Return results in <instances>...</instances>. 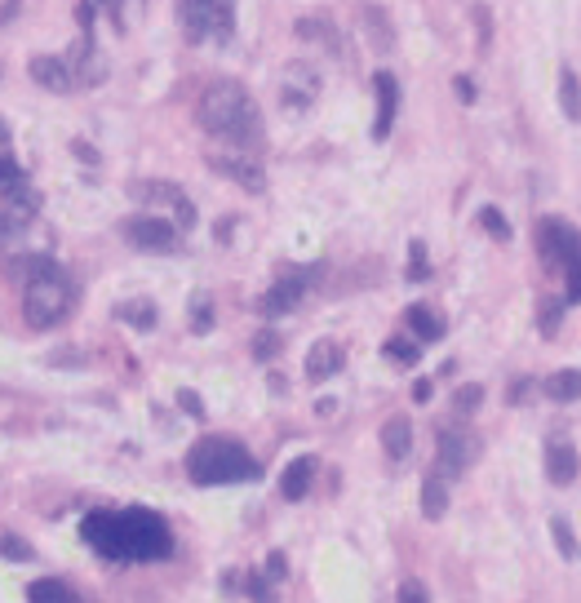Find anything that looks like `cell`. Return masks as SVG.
Segmentation results:
<instances>
[{
    "label": "cell",
    "instance_id": "cell-47",
    "mask_svg": "<svg viewBox=\"0 0 581 603\" xmlns=\"http://www.w3.org/2000/svg\"><path fill=\"white\" fill-rule=\"evenodd\" d=\"M49 364H80V351H54Z\"/></svg>",
    "mask_w": 581,
    "mask_h": 603
},
{
    "label": "cell",
    "instance_id": "cell-24",
    "mask_svg": "<svg viewBox=\"0 0 581 603\" xmlns=\"http://www.w3.org/2000/svg\"><path fill=\"white\" fill-rule=\"evenodd\" d=\"M444 510H449V480L435 471V475L422 480V515L426 519H444Z\"/></svg>",
    "mask_w": 581,
    "mask_h": 603
},
{
    "label": "cell",
    "instance_id": "cell-39",
    "mask_svg": "<svg viewBox=\"0 0 581 603\" xmlns=\"http://www.w3.org/2000/svg\"><path fill=\"white\" fill-rule=\"evenodd\" d=\"M178 404H182V413H187V417H205V404H200V395H196L191 386H182V390H178Z\"/></svg>",
    "mask_w": 581,
    "mask_h": 603
},
{
    "label": "cell",
    "instance_id": "cell-25",
    "mask_svg": "<svg viewBox=\"0 0 581 603\" xmlns=\"http://www.w3.org/2000/svg\"><path fill=\"white\" fill-rule=\"evenodd\" d=\"M542 390H546L551 399H560V404L581 399V368H560V373H551V377L542 381Z\"/></svg>",
    "mask_w": 581,
    "mask_h": 603
},
{
    "label": "cell",
    "instance_id": "cell-11",
    "mask_svg": "<svg viewBox=\"0 0 581 603\" xmlns=\"http://www.w3.org/2000/svg\"><path fill=\"white\" fill-rule=\"evenodd\" d=\"M209 169H218L223 178H232L235 187H244V191H253V196L266 191V169H262V160L248 155V151H218V155H209Z\"/></svg>",
    "mask_w": 581,
    "mask_h": 603
},
{
    "label": "cell",
    "instance_id": "cell-1",
    "mask_svg": "<svg viewBox=\"0 0 581 603\" xmlns=\"http://www.w3.org/2000/svg\"><path fill=\"white\" fill-rule=\"evenodd\" d=\"M80 537L116 564H151L173 555V532L160 510L129 506V510H94L80 519Z\"/></svg>",
    "mask_w": 581,
    "mask_h": 603
},
{
    "label": "cell",
    "instance_id": "cell-2",
    "mask_svg": "<svg viewBox=\"0 0 581 603\" xmlns=\"http://www.w3.org/2000/svg\"><path fill=\"white\" fill-rule=\"evenodd\" d=\"M196 124L209 138L240 147V151H253L262 142V112H257L253 94L235 80H218L196 98Z\"/></svg>",
    "mask_w": 581,
    "mask_h": 603
},
{
    "label": "cell",
    "instance_id": "cell-27",
    "mask_svg": "<svg viewBox=\"0 0 581 603\" xmlns=\"http://www.w3.org/2000/svg\"><path fill=\"white\" fill-rule=\"evenodd\" d=\"M560 107H564V116L568 121H581V80L577 71H560Z\"/></svg>",
    "mask_w": 581,
    "mask_h": 603
},
{
    "label": "cell",
    "instance_id": "cell-33",
    "mask_svg": "<svg viewBox=\"0 0 581 603\" xmlns=\"http://www.w3.org/2000/svg\"><path fill=\"white\" fill-rule=\"evenodd\" d=\"M0 559H9V564H31V546H27L22 537H13V532H0Z\"/></svg>",
    "mask_w": 581,
    "mask_h": 603
},
{
    "label": "cell",
    "instance_id": "cell-32",
    "mask_svg": "<svg viewBox=\"0 0 581 603\" xmlns=\"http://www.w3.org/2000/svg\"><path fill=\"white\" fill-rule=\"evenodd\" d=\"M214 329V302L205 293L191 297V333H209Z\"/></svg>",
    "mask_w": 581,
    "mask_h": 603
},
{
    "label": "cell",
    "instance_id": "cell-43",
    "mask_svg": "<svg viewBox=\"0 0 581 603\" xmlns=\"http://www.w3.org/2000/svg\"><path fill=\"white\" fill-rule=\"evenodd\" d=\"M453 94H458L462 103H475V80H470V76H458V80H453Z\"/></svg>",
    "mask_w": 581,
    "mask_h": 603
},
{
    "label": "cell",
    "instance_id": "cell-4",
    "mask_svg": "<svg viewBox=\"0 0 581 603\" xmlns=\"http://www.w3.org/2000/svg\"><path fill=\"white\" fill-rule=\"evenodd\" d=\"M76 306V284L67 280L63 266H49L22 284V320L31 329H58Z\"/></svg>",
    "mask_w": 581,
    "mask_h": 603
},
{
    "label": "cell",
    "instance_id": "cell-20",
    "mask_svg": "<svg viewBox=\"0 0 581 603\" xmlns=\"http://www.w3.org/2000/svg\"><path fill=\"white\" fill-rule=\"evenodd\" d=\"M382 448H386L391 462H404V457H408V448H413V422H408L404 413L386 417V426H382Z\"/></svg>",
    "mask_w": 581,
    "mask_h": 603
},
{
    "label": "cell",
    "instance_id": "cell-23",
    "mask_svg": "<svg viewBox=\"0 0 581 603\" xmlns=\"http://www.w3.org/2000/svg\"><path fill=\"white\" fill-rule=\"evenodd\" d=\"M359 22H364V31H368V40H373L377 54H391L395 49V31H391V22H386V13L377 4H364L359 9Z\"/></svg>",
    "mask_w": 581,
    "mask_h": 603
},
{
    "label": "cell",
    "instance_id": "cell-21",
    "mask_svg": "<svg viewBox=\"0 0 581 603\" xmlns=\"http://www.w3.org/2000/svg\"><path fill=\"white\" fill-rule=\"evenodd\" d=\"M404 324L413 329L417 342H440V338H444V315L431 311V306H408V311H404Z\"/></svg>",
    "mask_w": 581,
    "mask_h": 603
},
{
    "label": "cell",
    "instance_id": "cell-37",
    "mask_svg": "<svg viewBox=\"0 0 581 603\" xmlns=\"http://www.w3.org/2000/svg\"><path fill=\"white\" fill-rule=\"evenodd\" d=\"M560 320H564V302H542L537 324H542V333H546V338H555V333H560Z\"/></svg>",
    "mask_w": 581,
    "mask_h": 603
},
{
    "label": "cell",
    "instance_id": "cell-30",
    "mask_svg": "<svg viewBox=\"0 0 581 603\" xmlns=\"http://www.w3.org/2000/svg\"><path fill=\"white\" fill-rule=\"evenodd\" d=\"M479 404H484V386H479V381H466V386H458V395H453V413H458V417H470Z\"/></svg>",
    "mask_w": 581,
    "mask_h": 603
},
{
    "label": "cell",
    "instance_id": "cell-3",
    "mask_svg": "<svg viewBox=\"0 0 581 603\" xmlns=\"http://www.w3.org/2000/svg\"><path fill=\"white\" fill-rule=\"evenodd\" d=\"M187 475H191V483H200V488H218V483L262 480V466H257V457L240 440H232V435H209V440L191 444Z\"/></svg>",
    "mask_w": 581,
    "mask_h": 603
},
{
    "label": "cell",
    "instance_id": "cell-15",
    "mask_svg": "<svg viewBox=\"0 0 581 603\" xmlns=\"http://www.w3.org/2000/svg\"><path fill=\"white\" fill-rule=\"evenodd\" d=\"M373 89H377V121H373V138L386 142L391 138V124H395V112H400V80L391 71H377L373 76Z\"/></svg>",
    "mask_w": 581,
    "mask_h": 603
},
{
    "label": "cell",
    "instance_id": "cell-45",
    "mask_svg": "<svg viewBox=\"0 0 581 603\" xmlns=\"http://www.w3.org/2000/svg\"><path fill=\"white\" fill-rule=\"evenodd\" d=\"M431 390H435V386H431L426 377H417V381H413V399H417V404H426V399H431Z\"/></svg>",
    "mask_w": 581,
    "mask_h": 603
},
{
    "label": "cell",
    "instance_id": "cell-8",
    "mask_svg": "<svg viewBox=\"0 0 581 603\" xmlns=\"http://www.w3.org/2000/svg\"><path fill=\"white\" fill-rule=\"evenodd\" d=\"M133 196H138L142 205L160 209V218H173L182 231H191V227H196V205L187 200V191H182V187H173V182H138V187H133Z\"/></svg>",
    "mask_w": 581,
    "mask_h": 603
},
{
    "label": "cell",
    "instance_id": "cell-26",
    "mask_svg": "<svg viewBox=\"0 0 581 603\" xmlns=\"http://www.w3.org/2000/svg\"><path fill=\"white\" fill-rule=\"evenodd\" d=\"M27 599L31 603H76V586H67V582H58V577H45V582H31L27 586Z\"/></svg>",
    "mask_w": 581,
    "mask_h": 603
},
{
    "label": "cell",
    "instance_id": "cell-7",
    "mask_svg": "<svg viewBox=\"0 0 581 603\" xmlns=\"http://www.w3.org/2000/svg\"><path fill=\"white\" fill-rule=\"evenodd\" d=\"M120 236L133 244L138 253H178V248H182V227H178L173 218H160V214L124 218V222H120Z\"/></svg>",
    "mask_w": 581,
    "mask_h": 603
},
{
    "label": "cell",
    "instance_id": "cell-31",
    "mask_svg": "<svg viewBox=\"0 0 581 603\" xmlns=\"http://www.w3.org/2000/svg\"><path fill=\"white\" fill-rule=\"evenodd\" d=\"M551 537H555V550H560L564 559H573V555H577V537H573V528H568V519H564V515H555V519H551Z\"/></svg>",
    "mask_w": 581,
    "mask_h": 603
},
{
    "label": "cell",
    "instance_id": "cell-42",
    "mask_svg": "<svg viewBox=\"0 0 581 603\" xmlns=\"http://www.w3.org/2000/svg\"><path fill=\"white\" fill-rule=\"evenodd\" d=\"M568 302H581V257L568 266Z\"/></svg>",
    "mask_w": 581,
    "mask_h": 603
},
{
    "label": "cell",
    "instance_id": "cell-13",
    "mask_svg": "<svg viewBox=\"0 0 581 603\" xmlns=\"http://www.w3.org/2000/svg\"><path fill=\"white\" fill-rule=\"evenodd\" d=\"M67 67H72V76H76V89H94V85L107 80V63H103V54H98V45H94V31L80 27V40L72 45Z\"/></svg>",
    "mask_w": 581,
    "mask_h": 603
},
{
    "label": "cell",
    "instance_id": "cell-10",
    "mask_svg": "<svg viewBox=\"0 0 581 603\" xmlns=\"http://www.w3.org/2000/svg\"><path fill=\"white\" fill-rule=\"evenodd\" d=\"M320 94V71L311 63H289L280 71V103L284 112H307Z\"/></svg>",
    "mask_w": 581,
    "mask_h": 603
},
{
    "label": "cell",
    "instance_id": "cell-36",
    "mask_svg": "<svg viewBox=\"0 0 581 603\" xmlns=\"http://www.w3.org/2000/svg\"><path fill=\"white\" fill-rule=\"evenodd\" d=\"M22 169H18V160L9 155V124L0 121V182H9V178H18Z\"/></svg>",
    "mask_w": 581,
    "mask_h": 603
},
{
    "label": "cell",
    "instance_id": "cell-19",
    "mask_svg": "<svg viewBox=\"0 0 581 603\" xmlns=\"http://www.w3.org/2000/svg\"><path fill=\"white\" fill-rule=\"evenodd\" d=\"M311 480H316V457H293L280 475V492L284 501H302L311 492Z\"/></svg>",
    "mask_w": 581,
    "mask_h": 603
},
{
    "label": "cell",
    "instance_id": "cell-29",
    "mask_svg": "<svg viewBox=\"0 0 581 603\" xmlns=\"http://www.w3.org/2000/svg\"><path fill=\"white\" fill-rule=\"evenodd\" d=\"M479 227H484L493 240H501V244L510 240V222H506V214H501V209H493V205H484V209H479Z\"/></svg>",
    "mask_w": 581,
    "mask_h": 603
},
{
    "label": "cell",
    "instance_id": "cell-22",
    "mask_svg": "<svg viewBox=\"0 0 581 603\" xmlns=\"http://www.w3.org/2000/svg\"><path fill=\"white\" fill-rule=\"evenodd\" d=\"M116 320L129 324V329H138V333H151L156 320H160V311H156V302H147V297H129V302L116 306Z\"/></svg>",
    "mask_w": 581,
    "mask_h": 603
},
{
    "label": "cell",
    "instance_id": "cell-6",
    "mask_svg": "<svg viewBox=\"0 0 581 603\" xmlns=\"http://www.w3.org/2000/svg\"><path fill=\"white\" fill-rule=\"evenodd\" d=\"M320 275H324V266H320V262H316V266H284V271H280V280L262 293L257 311H262L266 320H280V315L298 311V306H302V297H307V289H311Z\"/></svg>",
    "mask_w": 581,
    "mask_h": 603
},
{
    "label": "cell",
    "instance_id": "cell-5",
    "mask_svg": "<svg viewBox=\"0 0 581 603\" xmlns=\"http://www.w3.org/2000/svg\"><path fill=\"white\" fill-rule=\"evenodd\" d=\"M178 22L191 45H223L235 36V0H178Z\"/></svg>",
    "mask_w": 581,
    "mask_h": 603
},
{
    "label": "cell",
    "instance_id": "cell-16",
    "mask_svg": "<svg viewBox=\"0 0 581 603\" xmlns=\"http://www.w3.org/2000/svg\"><path fill=\"white\" fill-rule=\"evenodd\" d=\"M27 76H31L40 89H49V94H67V89H76V76H72L67 58H49V54H40V58H31V63H27Z\"/></svg>",
    "mask_w": 581,
    "mask_h": 603
},
{
    "label": "cell",
    "instance_id": "cell-18",
    "mask_svg": "<svg viewBox=\"0 0 581 603\" xmlns=\"http://www.w3.org/2000/svg\"><path fill=\"white\" fill-rule=\"evenodd\" d=\"M342 364H347V356H342L338 342H316V347L307 351V377H311V381H329V377L342 373Z\"/></svg>",
    "mask_w": 581,
    "mask_h": 603
},
{
    "label": "cell",
    "instance_id": "cell-35",
    "mask_svg": "<svg viewBox=\"0 0 581 603\" xmlns=\"http://www.w3.org/2000/svg\"><path fill=\"white\" fill-rule=\"evenodd\" d=\"M280 356V333H271V329H262L257 338H253V360H275Z\"/></svg>",
    "mask_w": 581,
    "mask_h": 603
},
{
    "label": "cell",
    "instance_id": "cell-48",
    "mask_svg": "<svg viewBox=\"0 0 581 603\" xmlns=\"http://www.w3.org/2000/svg\"><path fill=\"white\" fill-rule=\"evenodd\" d=\"M13 13H18V0H9V4L0 9V22H13Z\"/></svg>",
    "mask_w": 581,
    "mask_h": 603
},
{
    "label": "cell",
    "instance_id": "cell-28",
    "mask_svg": "<svg viewBox=\"0 0 581 603\" xmlns=\"http://www.w3.org/2000/svg\"><path fill=\"white\" fill-rule=\"evenodd\" d=\"M298 36L302 40H324L329 49H338V31L329 18H298Z\"/></svg>",
    "mask_w": 581,
    "mask_h": 603
},
{
    "label": "cell",
    "instance_id": "cell-40",
    "mask_svg": "<svg viewBox=\"0 0 581 603\" xmlns=\"http://www.w3.org/2000/svg\"><path fill=\"white\" fill-rule=\"evenodd\" d=\"M284 573H289V559H284V555H280V550H275V555H266V577H271V582H275V586H280V582H284Z\"/></svg>",
    "mask_w": 581,
    "mask_h": 603
},
{
    "label": "cell",
    "instance_id": "cell-14",
    "mask_svg": "<svg viewBox=\"0 0 581 603\" xmlns=\"http://www.w3.org/2000/svg\"><path fill=\"white\" fill-rule=\"evenodd\" d=\"M0 209H4L9 218H18V222H31V218L40 214V191L31 187V178H27V173H18V178L0 182Z\"/></svg>",
    "mask_w": 581,
    "mask_h": 603
},
{
    "label": "cell",
    "instance_id": "cell-34",
    "mask_svg": "<svg viewBox=\"0 0 581 603\" xmlns=\"http://www.w3.org/2000/svg\"><path fill=\"white\" fill-rule=\"evenodd\" d=\"M382 356H386V360H400V364H417L422 360L417 342H408V338H391V342L382 347Z\"/></svg>",
    "mask_w": 581,
    "mask_h": 603
},
{
    "label": "cell",
    "instance_id": "cell-46",
    "mask_svg": "<svg viewBox=\"0 0 581 603\" xmlns=\"http://www.w3.org/2000/svg\"><path fill=\"white\" fill-rule=\"evenodd\" d=\"M72 147H76V151H80V160H85V164H98V151H94V147H89V142H80V138H76V142H72Z\"/></svg>",
    "mask_w": 581,
    "mask_h": 603
},
{
    "label": "cell",
    "instance_id": "cell-44",
    "mask_svg": "<svg viewBox=\"0 0 581 603\" xmlns=\"http://www.w3.org/2000/svg\"><path fill=\"white\" fill-rule=\"evenodd\" d=\"M94 4H98L103 13H112V22H116V27H124V18H120V9H124V0H94Z\"/></svg>",
    "mask_w": 581,
    "mask_h": 603
},
{
    "label": "cell",
    "instance_id": "cell-12",
    "mask_svg": "<svg viewBox=\"0 0 581 603\" xmlns=\"http://www.w3.org/2000/svg\"><path fill=\"white\" fill-rule=\"evenodd\" d=\"M475 462H479V440H475V435L440 431V462H435V471H440L444 480L466 475V466H475Z\"/></svg>",
    "mask_w": 581,
    "mask_h": 603
},
{
    "label": "cell",
    "instance_id": "cell-17",
    "mask_svg": "<svg viewBox=\"0 0 581 603\" xmlns=\"http://www.w3.org/2000/svg\"><path fill=\"white\" fill-rule=\"evenodd\" d=\"M577 471H581V457H577V448L573 444H564V440H551L546 444V475H551V483H573L577 480Z\"/></svg>",
    "mask_w": 581,
    "mask_h": 603
},
{
    "label": "cell",
    "instance_id": "cell-9",
    "mask_svg": "<svg viewBox=\"0 0 581 603\" xmlns=\"http://www.w3.org/2000/svg\"><path fill=\"white\" fill-rule=\"evenodd\" d=\"M537 253L546 257V266H573L581 257V236L568 222L546 218V222H537Z\"/></svg>",
    "mask_w": 581,
    "mask_h": 603
},
{
    "label": "cell",
    "instance_id": "cell-38",
    "mask_svg": "<svg viewBox=\"0 0 581 603\" xmlns=\"http://www.w3.org/2000/svg\"><path fill=\"white\" fill-rule=\"evenodd\" d=\"M408 257H413V266H408V280H413V284H417V280H426V275H431V266H426V244L413 240V244H408Z\"/></svg>",
    "mask_w": 581,
    "mask_h": 603
},
{
    "label": "cell",
    "instance_id": "cell-41",
    "mask_svg": "<svg viewBox=\"0 0 581 603\" xmlns=\"http://www.w3.org/2000/svg\"><path fill=\"white\" fill-rule=\"evenodd\" d=\"M400 599L404 603H426L431 595H426V586H422V582H404V586H400Z\"/></svg>",
    "mask_w": 581,
    "mask_h": 603
}]
</instances>
